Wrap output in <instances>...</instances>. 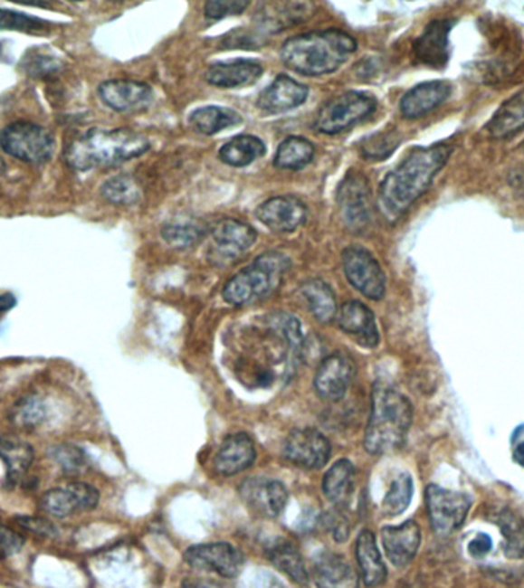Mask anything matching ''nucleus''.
<instances>
[{"instance_id":"obj_1","label":"nucleus","mask_w":524,"mask_h":588,"mask_svg":"<svg viewBox=\"0 0 524 588\" xmlns=\"http://www.w3.org/2000/svg\"><path fill=\"white\" fill-rule=\"evenodd\" d=\"M453 146L414 147L380 181L376 209L386 223H397L420 196L430 189L435 176L450 160Z\"/></svg>"},{"instance_id":"obj_2","label":"nucleus","mask_w":524,"mask_h":588,"mask_svg":"<svg viewBox=\"0 0 524 588\" xmlns=\"http://www.w3.org/2000/svg\"><path fill=\"white\" fill-rule=\"evenodd\" d=\"M357 50V42L345 31H310L281 46V61L290 71L305 77L333 74Z\"/></svg>"},{"instance_id":"obj_3","label":"nucleus","mask_w":524,"mask_h":588,"mask_svg":"<svg viewBox=\"0 0 524 588\" xmlns=\"http://www.w3.org/2000/svg\"><path fill=\"white\" fill-rule=\"evenodd\" d=\"M149 149V140L135 130L92 128L66 147L65 160L71 169L88 172L123 165Z\"/></svg>"},{"instance_id":"obj_4","label":"nucleus","mask_w":524,"mask_h":588,"mask_svg":"<svg viewBox=\"0 0 524 588\" xmlns=\"http://www.w3.org/2000/svg\"><path fill=\"white\" fill-rule=\"evenodd\" d=\"M413 406L390 384H376L371 397V415L365 431V449L373 455L399 449L410 431Z\"/></svg>"},{"instance_id":"obj_5","label":"nucleus","mask_w":524,"mask_h":588,"mask_svg":"<svg viewBox=\"0 0 524 588\" xmlns=\"http://www.w3.org/2000/svg\"><path fill=\"white\" fill-rule=\"evenodd\" d=\"M289 269V256L280 251H265L230 278L223 289V298L233 307H244L264 299L280 287Z\"/></svg>"},{"instance_id":"obj_6","label":"nucleus","mask_w":524,"mask_h":588,"mask_svg":"<svg viewBox=\"0 0 524 588\" xmlns=\"http://www.w3.org/2000/svg\"><path fill=\"white\" fill-rule=\"evenodd\" d=\"M377 109L375 95L348 90L329 99L316 115L315 129L320 134L338 135L367 120Z\"/></svg>"},{"instance_id":"obj_7","label":"nucleus","mask_w":524,"mask_h":588,"mask_svg":"<svg viewBox=\"0 0 524 588\" xmlns=\"http://www.w3.org/2000/svg\"><path fill=\"white\" fill-rule=\"evenodd\" d=\"M54 147V137L37 123L14 121L0 130V149L24 163L43 165L52 158Z\"/></svg>"},{"instance_id":"obj_8","label":"nucleus","mask_w":524,"mask_h":588,"mask_svg":"<svg viewBox=\"0 0 524 588\" xmlns=\"http://www.w3.org/2000/svg\"><path fill=\"white\" fill-rule=\"evenodd\" d=\"M336 201L345 227L353 233H362L373 216V192L370 181L362 172L351 170L340 181Z\"/></svg>"},{"instance_id":"obj_9","label":"nucleus","mask_w":524,"mask_h":588,"mask_svg":"<svg viewBox=\"0 0 524 588\" xmlns=\"http://www.w3.org/2000/svg\"><path fill=\"white\" fill-rule=\"evenodd\" d=\"M342 269L353 289L371 300L384 299L386 274L375 256L359 245H349L342 251Z\"/></svg>"},{"instance_id":"obj_10","label":"nucleus","mask_w":524,"mask_h":588,"mask_svg":"<svg viewBox=\"0 0 524 588\" xmlns=\"http://www.w3.org/2000/svg\"><path fill=\"white\" fill-rule=\"evenodd\" d=\"M426 507L433 530L439 536H448L464 523L471 508V499L460 492L431 484L426 488Z\"/></svg>"},{"instance_id":"obj_11","label":"nucleus","mask_w":524,"mask_h":588,"mask_svg":"<svg viewBox=\"0 0 524 588\" xmlns=\"http://www.w3.org/2000/svg\"><path fill=\"white\" fill-rule=\"evenodd\" d=\"M258 240V232L244 221H218L210 230L209 256L215 262H232L247 250L252 249Z\"/></svg>"},{"instance_id":"obj_12","label":"nucleus","mask_w":524,"mask_h":588,"mask_svg":"<svg viewBox=\"0 0 524 588\" xmlns=\"http://www.w3.org/2000/svg\"><path fill=\"white\" fill-rule=\"evenodd\" d=\"M185 561L195 570L225 579L236 578L244 567L243 554L227 543L198 544L189 547L185 552Z\"/></svg>"},{"instance_id":"obj_13","label":"nucleus","mask_w":524,"mask_h":588,"mask_svg":"<svg viewBox=\"0 0 524 588\" xmlns=\"http://www.w3.org/2000/svg\"><path fill=\"white\" fill-rule=\"evenodd\" d=\"M100 494L88 483H70L48 490L41 499L42 510L55 518H66L77 512H88L99 506Z\"/></svg>"},{"instance_id":"obj_14","label":"nucleus","mask_w":524,"mask_h":588,"mask_svg":"<svg viewBox=\"0 0 524 588\" xmlns=\"http://www.w3.org/2000/svg\"><path fill=\"white\" fill-rule=\"evenodd\" d=\"M240 495L245 506L262 518L280 517L289 501V492L284 484L264 477L245 479L241 484Z\"/></svg>"},{"instance_id":"obj_15","label":"nucleus","mask_w":524,"mask_h":588,"mask_svg":"<svg viewBox=\"0 0 524 588\" xmlns=\"http://www.w3.org/2000/svg\"><path fill=\"white\" fill-rule=\"evenodd\" d=\"M285 459L307 469H319L331 455V444L322 432L311 428L295 429L285 439Z\"/></svg>"},{"instance_id":"obj_16","label":"nucleus","mask_w":524,"mask_h":588,"mask_svg":"<svg viewBox=\"0 0 524 588\" xmlns=\"http://www.w3.org/2000/svg\"><path fill=\"white\" fill-rule=\"evenodd\" d=\"M356 375L355 360L344 353L325 357L316 371L315 388L318 394L329 402L344 399Z\"/></svg>"},{"instance_id":"obj_17","label":"nucleus","mask_w":524,"mask_h":588,"mask_svg":"<svg viewBox=\"0 0 524 588\" xmlns=\"http://www.w3.org/2000/svg\"><path fill=\"white\" fill-rule=\"evenodd\" d=\"M256 218L275 233H293L307 221V205L296 196H275L256 209Z\"/></svg>"},{"instance_id":"obj_18","label":"nucleus","mask_w":524,"mask_h":588,"mask_svg":"<svg viewBox=\"0 0 524 588\" xmlns=\"http://www.w3.org/2000/svg\"><path fill=\"white\" fill-rule=\"evenodd\" d=\"M453 19H437L424 26V33L413 45L415 61L422 65L442 70L450 62V33L454 28Z\"/></svg>"},{"instance_id":"obj_19","label":"nucleus","mask_w":524,"mask_h":588,"mask_svg":"<svg viewBox=\"0 0 524 588\" xmlns=\"http://www.w3.org/2000/svg\"><path fill=\"white\" fill-rule=\"evenodd\" d=\"M99 95L108 108L117 112L145 110L154 101V90L148 83L129 79L103 81Z\"/></svg>"},{"instance_id":"obj_20","label":"nucleus","mask_w":524,"mask_h":588,"mask_svg":"<svg viewBox=\"0 0 524 588\" xmlns=\"http://www.w3.org/2000/svg\"><path fill=\"white\" fill-rule=\"evenodd\" d=\"M313 10L315 5L310 2H265L256 11L255 31L261 37L276 34L307 21Z\"/></svg>"},{"instance_id":"obj_21","label":"nucleus","mask_w":524,"mask_h":588,"mask_svg":"<svg viewBox=\"0 0 524 588\" xmlns=\"http://www.w3.org/2000/svg\"><path fill=\"white\" fill-rule=\"evenodd\" d=\"M309 94V86L302 85L290 75L280 74L261 92L256 105L265 114H282L304 105Z\"/></svg>"},{"instance_id":"obj_22","label":"nucleus","mask_w":524,"mask_h":588,"mask_svg":"<svg viewBox=\"0 0 524 588\" xmlns=\"http://www.w3.org/2000/svg\"><path fill=\"white\" fill-rule=\"evenodd\" d=\"M336 320L345 335L351 336L360 346L373 349L379 345V328L375 313L359 300H349L342 305Z\"/></svg>"},{"instance_id":"obj_23","label":"nucleus","mask_w":524,"mask_h":588,"mask_svg":"<svg viewBox=\"0 0 524 588\" xmlns=\"http://www.w3.org/2000/svg\"><path fill=\"white\" fill-rule=\"evenodd\" d=\"M311 578L318 588H360L359 574L353 564L335 552H320L311 564Z\"/></svg>"},{"instance_id":"obj_24","label":"nucleus","mask_w":524,"mask_h":588,"mask_svg":"<svg viewBox=\"0 0 524 588\" xmlns=\"http://www.w3.org/2000/svg\"><path fill=\"white\" fill-rule=\"evenodd\" d=\"M453 86L444 81H431L411 88L400 99V114L406 120H415L430 114L450 99Z\"/></svg>"},{"instance_id":"obj_25","label":"nucleus","mask_w":524,"mask_h":588,"mask_svg":"<svg viewBox=\"0 0 524 588\" xmlns=\"http://www.w3.org/2000/svg\"><path fill=\"white\" fill-rule=\"evenodd\" d=\"M264 74V68L258 61L216 62L205 71V81L221 90H235L253 85Z\"/></svg>"},{"instance_id":"obj_26","label":"nucleus","mask_w":524,"mask_h":588,"mask_svg":"<svg viewBox=\"0 0 524 588\" xmlns=\"http://www.w3.org/2000/svg\"><path fill=\"white\" fill-rule=\"evenodd\" d=\"M420 528L414 521L382 528L385 554L395 567H405L414 559L420 545Z\"/></svg>"},{"instance_id":"obj_27","label":"nucleus","mask_w":524,"mask_h":588,"mask_svg":"<svg viewBox=\"0 0 524 588\" xmlns=\"http://www.w3.org/2000/svg\"><path fill=\"white\" fill-rule=\"evenodd\" d=\"M256 459L253 440L244 432L232 434L221 443L215 455L216 472L224 477L241 474L249 469Z\"/></svg>"},{"instance_id":"obj_28","label":"nucleus","mask_w":524,"mask_h":588,"mask_svg":"<svg viewBox=\"0 0 524 588\" xmlns=\"http://www.w3.org/2000/svg\"><path fill=\"white\" fill-rule=\"evenodd\" d=\"M356 556L359 563L360 578L367 587H379L386 579V567L376 543L375 535L364 530L356 541Z\"/></svg>"},{"instance_id":"obj_29","label":"nucleus","mask_w":524,"mask_h":588,"mask_svg":"<svg viewBox=\"0 0 524 588\" xmlns=\"http://www.w3.org/2000/svg\"><path fill=\"white\" fill-rule=\"evenodd\" d=\"M490 137L506 140L524 130V90L503 101L486 125Z\"/></svg>"},{"instance_id":"obj_30","label":"nucleus","mask_w":524,"mask_h":588,"mask_svg":"<svg viewBox=\"0 0 524 588\" xmlns=\"http://www.w3.org/2000/svg\"><path fill=\"white\" fill-rule=\"evenodd\" d=\"M356 469L348 460H339L327 470L322 492L336 507H345L355 492Z\"/></svg>"},{"instance_id":"obj_31","label":"nucleus","mask_w":524,"mask_h":588,"mask_svg":"<svg viewBox=\"0 0 524 588\" xmlns=\"http://www.w3.org/2000/svg\"><path fill=\"white\" fill-rule=\"evenodd\" d=\"M300 296L309 307L310 313L322 324H329L338 316V300L333 289L325 280H310L300 285Z\"/></svg>"},{"instance_id":"obj_32","label":"nucleus","mask_w":524,"mask_h":588,"mask_svg":"<svg viewBox=\"0 0 524 588\" xmlns=\"http://www.w3.org/2000/svg\"><path fill=\"white\" fill-rule=\"evenodd\" d=\"M190 128L201 135H216L223 130L235 128L243 123L241 117L236 110L221 106H205L198 108L189 115Z\"/></svg>"},{"instance_id":"obj_33","label":"nucleus","mask_w":524,"mask_h":588,"mask_svg":"<svg viewBox=\"0 0 524 588\" xmlns=\"http://www.w3.org/2000/svg\"><path fill=\"white\" fill-rule=\"evenodd\" d=\"M265 152L267 149H265L264 141L255 135L243 134L233 137L224 143L218 155H220V160L227 166L247 167L261 156H264Z\"/></svg>"},{"instance_id":"obj_34","label":"nucleus","mask_w":524,"mask_h":588,"mask_svg":"<svg viewBox=\"0 0 524 588\" xmlns=\"http://www.w3.org/2000/svg\"><path fill=\"white\" fill-rule=\"evenodd\" d=\"M315 158V145L304 137H287L276 150L273 165L282 170H300Z\"/></svg>"},{"instance_id":"obj_35","label":"nucleus","mask_w":524,"mask_h":588,"mask_svg":"<svg viewBox=\"0 0 524 588\" xmlns=\"http://www.w3.org/2000/svg\"><path fill=\"white\" fill-rule=\"evenodd\" d=\"M205 227L195 218L181 216L167 221L161 229V238L175 250H187L198 244L205 238Z\"/></svg>"},{"instance_id":"obj_36","label":"nucleus","mask_w":524,"mask_h":588,"mask_svg":"<svg viewBox=\"0 0 524 588\" xmlns=\"http://www.w3.org/2000/svg\"><path fill=\"white\" fill-rule=\"evenodd\" d=\"M270 561L280 568L282 574H287L291 581L298 583H307L309 572L305 568L304 559L300 556V550L295 544L290 541H276L267 548Z\"/></svg>"},{"instance_id":"obj_37","label":"nucleus","mask_w":524,"mask_h":588,"mask_svg":"<svg viewBox=\"0 0 524 588\" xmlns=\"http://www.w3.org/2000/svg\"><path fill=\"white\" fill-rule=\"evenodd\" d=\"M0 459L4 460L8 469V479H19L25 475L34 460V450L30 444L21 440L8 439L0 435Z\"/></svg>"},{"instance_id":"obj_38","label":"nucleus","mask_w":524,"mask_h":588,"mask_svg":"<svg viewBox=\"0 0 524 588\" xmlns=\"http://www.w3.org/2000/svg\"><path fill=\"white\" fill-rule=\"evenodd\" d=\"M101 194L110 204L132 205L141 198V187L132 175L119 174L105 181Z\"/></svg>"},{"instance_id":"obj_39","label":"nucleus","mask_w":524,"mask_h":588,"mask_svg":"<svg viewBox=\"0 0 524 588\" xmlns=\"http://www.w3.org/2000/svg\"><path fill=\"white\" fill-rule=\"evenodd\" d=\"M500 530L504 536V552L510 559L524 556V521L519 515L503 512L500 515Z\"/></svg>"},{"instance_id":"obj_40","label":"nucleus","mask_w":524,"mask_h":588,"mask_svg":"<svg viewBox=\"0 0 524 588\" xmlns=\"http://www.w3.org/2000/svg\"><path fill=\"white\" fill-rule=\"evenodd\" d=\"M413 488L414 486L410 474H400L399 477H395L382 503L384 514L395 517L405 512L413 498Z\"/></svg>"},{"instance_id":"obj_41","label":"nucleus","mask_w":524,"mask_h":588,"mask_svg":"<svg viewBox=\"0 0 524 588\" xmlns=\"http://www.w3.org/2000/svg\"><path fill=\"white\" fill-rule=\"evenodd\" d=\"M399 143L397 132L386 130L382 134L371 135L368 138H365L360 145V152L365 160L382 161L395 152Z\"/></svg>"},{"instance_id":"obj_42","label":"nucleus","mask_w":524,"mask_h":588,"mask_svg":"<svg viewBox=\"0 0 524 588\" xmlns=\"http://www.w3.org/2000/svg\"><path fill=\"white\" fill-rule=\"evenodd\" d=\"M50 22L19 11L0 8V30L22 31V33H45L50 30Z\"/></svg>"},{"instance_id":"obj_43","label":"nucleus","mask_w":524,"mask_h":588,"mask_svg":"<svg viewBox=\"0 0 524 588\" xmlns=\"http://www.w3.org/2000/svg\"><path fill=\"white\" fill-rule=\"evenodd\" d=\"M22 68L26 74L33 77H43L55 71L61 70V61L50 51H41V48H33L22 59Z\"/></svg>"},{"instance_id":"obj_44","label":"nucleus","mask_w":524,"mask_h":588,"mask_svg":"<svg viewBox=\"0 0 524 588\" xmlns=\"http://www.w3.org/2000/svg\"><path fill=\"white\" fill-rule=\"evenodd\" d=\"M45 404L35 397H28L21 404H17L13 414V420L22 428H37L45 420Z\"/></svg>"},{"instance_id":"obj_45","label":"nucleus","mask_w":524,"mask_h":588,"mask_svg":"<svg viewBox=\"0 0 524 588\" xmlns=\"http://www.w3.org/2000/svg\"><path fill=\"white\" fill-rule=\"evenodd\" d=\"M52 457L57 464H61L62 470L66 474L77 475L85 470V452L77 446H71V444L59 446V448H55Z\"/></svg>"},{"instance_id":"obj_46","label":"nucleus","mask_w":524,"mask_h":588,"mask_svg":"<svg viewBox=\"0 0 524 588\" xmlns=\"http://www.w3.org/2000/svg\"><path fill=\"white\" fill-rule=\"evenodd\" d=\"M250 6L245 0H210L205 5V15L210 21H220L230 15H240Z\"/></svg>"},{"instance_id":"obj_47","label":"nucleus","mask_w":524,"mask_h":588,"mask_svg":"<svg viewBox=\"0 0 524 588\" xmlns=\"http://www.w3.org/2000/svg\"><path fill=\"white\" fill-rule=\"evenodd\" d=\"M15 521L22 528H25L37 536H45V538L55 536V526L48 519L35 518V517H17Z\"/></svg>"},{"instance_id":"obj_48","label":"nucleus","mask_w":524,"mask_h":588,"mask_svg":"<svg viewBox=\"0 0 524 588\" xmlns=\"http://www.w3.org/2000/svg\"><path fill=\"white\" fill-rule=\"evenodd\" d=\"M342 508L336 507L333 512L325 515L324 524L338 541H345L349 535L348 519L342 514Z\"/></svg>"},{"instance_id":"obj_49","label":"nucleus","mask_w":524,"mask_h":588,"mask_svg":"<svg viewBox=\"0 0 524 588\" xmlns=\"http://www.w3.org/2000/svg\"><path fill=\"white\" fill-rule=\"evenodd\" d=\"M25 544V539L21 535L15 534L5 524L0 523V554L5 556L17 554Z\"/></svg>"},{"instance_id":"obj_50","label":"nucleus","mask_w":524,"mask_h":588,"mask_svg":"<svg viewBox=\"0 0 524 588\" xmlns=\"http://www.w3.org/2000/svg\"><path fill=\"white\" fill-rule=\"evenodd\" d=\"M492 550V541H491L488 535L480 534L474 539H471L468 544V552H470L474 558H481L486 556Z\"/></svg>"},{"instance_id":"obj_51","label":"nucleus","mask_w":524,"mask_h":588,"mask_svg":"<svg viewBox=\"0 0 524 588\" xmlns=\"http://www.w3.org/2000/svg\"><path fill=\"white\" fill-rule=\"evenodd\" d=\"M181 588H233L229 583L210 578H187L183 581Z\"/></svg>"},{"instance_id":"obj_52","label":"nucleus","mask_w":524,"mask_h":588,"mask_svg":"<svg viewBox=\"0 0 524 588\" xmlns=\"http://www.w3.org/2000/svg\"><path fill=\"white\" fill-rule=\"evenodd\" d=\"M255 588H285V585L270 572H261L256 576Z\"/></svg>"},{"instance_id":"obj_53","label":"nucleus","mask_w":524,"mask_h":588,"mask_svg":"<svg viewBox=\"0 0 524 588\" xmlns=\"http://www.w3.org/2000/svg\"><path fill=\"white\" fill-rule=\"evenodd\" d=\"M17 304V299L13 293L0 294V315H4L6 311L14 308Z\"/></svg>"},{"instance_id":"obj_54","label":"nucleus","mask_w":524,"mask_h":588,"mask_svg":"<svg viewBox=\"0 0 524 588\" xmlns=\"http://www.w3.org/2000/svg\"><path fill=\"white\" fill-rule=\"evenodd\" d=\"M514 460L519 464V466H523L524 468V441H521V443L515 446Z\"/></svg>"},{"instance_id":"obj_55","label":"nucleus","mask_w":524,"mask_h":588,"mask_svg":"<svg viewBox=\"0 0 524 588\" xmlns=\"http://www.w3.org/2000/svg\"><path fill=\"white\" fill-rule=\"evenodd\" d=\"M5 170V165H4V161H2V158H0V174Z\"/></svg>"},{"instance_id":"obj_56","label":"nucleus","mask_w":524,"mask_h":588,"mask_svg":"<svg viewBox=\"0 0 524 588\" xmlns=\"http://www.w3.org/2000/svg\"><path fill=\"white\" fill-rule=\"evenodd\" d=\"M2 52H4V48H2V43H0V57H2Z\"/></svg>"},{"instance_id":"obj_57","label":"nucleus","mask_w":524,"mask_h":588,"mask_svg":"<svg viewBox=\"0 0 524 588\" xmlns=\"http://www.w3.org/2000/svg\"><path fill=\"white\" fill-rule=\"evenodd\" d=\"M523 149H524V141H523Z\"/></svg>"}]
</instances>
